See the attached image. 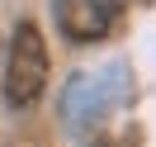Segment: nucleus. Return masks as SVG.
Returning <instances> with one entry per match:
<instances>
[{"mask_svg":"<svg viewBox=\"0 0 156 147\" xmlns=\"http://www.w3.org/2000/svg\"><path fill=\"white\" fill-rule=\"evenodd\" d=\"M128 0H52V19L71 43H99L118 29Z\"/></svg>","mask_w":156,"mask_h":147,"instance_id":"nucleus-3","label":"nucleus"},{"mask_svg":"<svg viewBox=\"0 0 156 147\" xmlns=\"http://www.w3.org/2000/svg\"><path fill=\"white\" fill-rule=\"evenodd\" d=\"M43 86H48V43L33 19H19L10 38V57H5V105L10 109L33 105Z\"/></svg>","mask_w":156,"mask_h":147,"instance_id":"nucleus-2","label":"nucleus"},{"mask_svg":"<svg viewBox=\"0 0 156 147\" xmlns=\"http://www.w3.org/2000/svg\"><path fill=\"white\" fill-rule=\"evenodd\" d=\"M90 147H114V142H90Z\"/></svg>","mask_w":156,"mask_h":147,"instance_id":"nucleus-4","label":"nucleus"},{"mask_svg":"<svg viewBox=\"0 0 156 147\" xmlns=\"http://www.w3.org/2000/svg\"><path fill=\"white\" fill-rule=\"evenodd\" d=\"M128 95H133V71L123 62H104V67H90L80 76H71L66 95H62V114H66L71 128H95L114 109H123Z\"/></svg>","mask_w":156,"mask_h":147,"instance_id":"nucleus-1","label":"nucleus"}]
</instances>
